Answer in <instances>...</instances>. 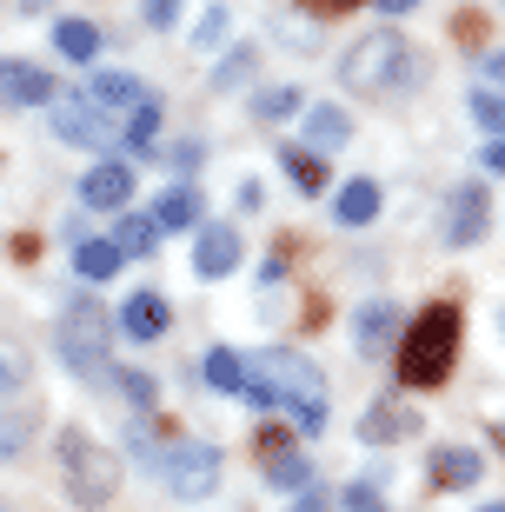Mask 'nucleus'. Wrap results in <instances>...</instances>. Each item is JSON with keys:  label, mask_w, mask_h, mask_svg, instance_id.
Listing matches in <instances>:
<instances>
[{"label": "nucleus", "mask_w": 505, "mask_h": 512, "mask_svg": "<svg viewBox=\"0 0 505 512\" xmlns=\"http://www.w3.org/2000/svg\"><path fill=\"white\" fill-rule=\"evenodd\" d=\"M419 54H412V40L393 34V27H379V34H359L339 60V80H346V94L359 100H399L406 87H419Z\"/></svg>", "instance_id": "obj_1"}, {"label": "nucleus", "mask_w": 505, "mask_h": 512, "mask_svg": "<svg viewBox=\"0 0 505 512\" xmlns=\"http://www.w3.org/2000/svg\"><path fill=\"white\" fill-rule=\"evenodd\" d=\"M240 380L266 386L273 406H293V426H300V433H319V426H326V380H319V366L300 360L293 346H260L253 360H240Z\"/></svg>", "instance_id": "obj_2"}, {"label": "nucleus", "mask_w": 505, "mask_h": 512, "mask_svg": "<svg viewBox=\"0 0 505 512\" xmlns=\"http://www.w3.org/2000/svg\"><path fill=\"white\" fill-rule=\"evenodd\" d=\"M452 360H459V306H426L419 320L406 326V346H399V380L406 386H446Z\"/></svg>", "instance_id": "obj_3"}, {"label": "nucleus", "mask_w": 505, "mask_h": 512, "mask_svg": "<svg viewBox=\"0 0 505 512\" xmlns=\"http://www.w3.org/2000/svg\"><path fill=\"white\" fill-rule=\"evenodd\" d=\"M107 346H113V320L100 313L94 300H74L67 313H60V326H54V353L74 366L87 386H94V380H113Z\"/></svg>", "instance_id": "obj_4"}, {"label": "nucleus", "mask_w": 505, "mask_h": 512, "mask_svg": "<svg viewBox=\"0 0 505 512\" xmlns=\"http://www.w3.org/2000/svg\"><path fill=\"white\" fill-rule=\"evenodd\" d=\"M60 473H67V499L74 506H107L120 493V459L94 446L87 433H60Z\"/></svg>", "instance_id": "obj_5"}, {"label": "nucleus", "mask_w": 505, "mask_h": 512, "mask_svg": "<svg viewBox=\"0 0 505 512\" xmlns=\"http://www.w3.org/2000/svg\"><path fill=\"white\" fill-rule=\"evenodd\" d=\"M220 446H206V439H180V446H160V466L153 473L173 486V499H206L220 486Z\"/></svg>", "instance_id": "obj_6"}, {"label": "nucleus", "mask_w": 505, "mask_h": 512, "mask_svg": "<svg viewBox=\"0 0 505 512\" xmlns=\"http://www.w3.org/2000/svg\"><path fill=\"white\" fill-rule=\"evenodd\" d=\"M393 340H399V306L393 300H366L359 320H353V353L359 360H386Z\"/></svg>", "instance_id": "obj_7"}, {"label": "nucleus", "mask_w": 505, "mask_h": 512, "mask_svg": "<svg viewBox=\"0 0 505 512\" xmlns=\"http://www.w3.org/2000/svg\"><path fill=\"white\" fill-rule=\"evenodd\" d=\"M0 100L7 107H47L54 100V74L34 60H0Z\"/></svg>", "instance_id": "obj_8"}, {"label": "nucleus", "mask_w": 505, "mask_h": 512, "mask_svg": "<svg viewBox=\"0 0 505 512\" xmlns=\"http://www.w3.org/2000/svg\"><path fill=\"white\" fill-rule=\"evenodd\" d=\"M486 213H492L486 187H459L446 200V247H472V240L486 233Z\"/></svg>", "instance_id": "obj_9"}, {"label": "nucleus", "mask_w": 505, "mask_h": 512, "mask_svg": "<svg viewBox=\"0 0 505 512\" xmlns=\"http://www.w3.org/2000/svg\"><path fill=\"white\" fill-rule=\"evenodd\" d=\"M54 133L67 140V147H107V140H113L107 114L87 107V100H60V107H54Z\"/></svg>", "instance_id": "obj_10"}, {"label": "nucleus", "mask_w": 505, "mask_h": 512, "mask_svg": "<svg viewBox=\"0 0 505 512\" xmlns=\"http://www.w3.org/2000/svg\"><path fill=\"white\" fill-rule=\"evenodd\" d=\"M406 433H419V419H412L406 399H373V406L359 413V439H366V446H393V439H406Z\"/></svg>", "instance_id": "obj_11"}, {"label": "nucleus", "mask_w": 505, "mask_h": 512, "mask_svg": "<svg viewBox=\"0 0 505 512\" xmlns=\"http://www.w3.org/2000/svg\"><path fill=\"white\" fill-rule=\"evenodd\" d=\"M240 266V233L233 227H200V240H193V273L200 280H226Z\"/></svg>", "instance_id": "obj_12"}, {"label": "nucleus", "mask_w": 505, "mask_h": 512, "mask_svg": "<svg viewBox=\"0 0 505 512\" xmlns=\"http://www.w3.org/2000/svg\"><path fill=\"white\" fill-rule=\"evenodd\" d=\"M173 326V306L160 300V293H133L127 306H120V333H127V340H160V333H167Z\"/></svg>", "instance_id": "obj_13"}, {"label": "nucleus", "mask_w": 505, "mask_h": 512, "mask_svg": "<svg viewBox=\"0 0 505 512\" xmlns=\"http://www.w3.org/2000/svg\"><path fill=\"white\" fill-rule=\"evenodd\" d=\"M127 193H133V167H120V160H100L80 180V200L87 207H127Z\"/></svg>", "instance_id": "obj_14"}, {"label": "nucleus", "mask_w": 505, "mask_h": 512, "mask_svg": "<svg viewBox=\"0 0 505 512\" xmlns=\"http://www.w3.org/2000/svg\"><path fill=\"white\" fill-rule=\"evenodd\" d=\"M479 466H486V459L472 453V446H439V453H432V486H439V493H466V486H479Z\"/></svg>", "instance_id": "obj_15"}, {"label": "nucleus", "mask_w": 505, "mask_h": 512, "mask_svg": "<svg viewBox=\"0 0 505 512\" xmlns=\"http://www.w3.org/2000/svg\"><path fill=\"white\" fill-rule=\"evenodd\" d=\"M333 220H339V227H373V220H379V187H373V180H346L339 200H333Z\"/></svg>", "instance_id": "obj_16"}, {"label": "nucleus", "mask_w": 505, "mask_h": 512, "mask_svg": "<svg viewBox=\"0 0 505 512\" xmlns=\"http://www.w3.org/2000/svg\"><path fill=\"white\" fill-rule=\"evenodd\" d=\"M353 140V114H339V107H306V147L313 153H333Z\"/></svg>", "instance_id": "obj_17"}, {"label": "nucleus", "mask_w": 505, "mask_h": 512, "mask_svg": "<svg viewBox=\"0 0 505 512\" xmlns=\"http://www.w3.org/2000/svg\"><path fill=\"white\" fill-rule=\"evenodd\" d=\"M140 100H153V94L133 74H94V87H87V107H100V114L107 107H140Z\"/></svg>", "instance_id": "obj_18"}, {"label": "nucleus", "mask_w": 505, "mask_h": 512, "mask_svg": "<svg viewBox=\"0 0 505 512\" xmlns=\"http://www.w3.org/2000/svg\"><path fill=\"white\" fill-rule=\"evenodd\" d=\"M160 233H180V227H200V200H193L187 187H173V193H160V207L147 213Z\"/></svg>", "instance_id": "obj_19"}, {"label": "nucleus", "mask_w": 505, "mask_h": 512, "mask_svg": "<svg viewBox=\"0 0 505 512\" xmlns=\"http://www.w3.org/2000/svg\"><path fill=\"white\" fill-rule=\"evenodd\" d=\"M113 266H120V253H113L107 240H80V247H74V273H80L87 286L113 280Z\"/></svg>", "instance_id": "obj_20"}, {"label": "nucleus", "mask_w": 505, "mask_h": 512, "mask_svg": "<svg viewBox=\"0 0 505 512\" xmlns=\"http://www.w3.org/2000/svg\"><path fill=\"white\" fill-rule=\"evenodd\" d=\"M54 47L67 60H94L100 54V27H94V20H60V27H54Z\"/></svg>", "instance_id": "obj_21"}, {"label": "nucleus", "mask_w": 505, "mask_h": 512, "mask_svg": "<svg viewBox=\"0 0 505 512\" xmlns=\"http://www.w3.org/2000/svg\"><path fill=\"white\" fill-rule=\"evenodd\" d=\"M107 247L120 253V260H127V253H153V247H160V227H153L147 213H127V220H120V233H113Z\"/></svg>", "instance_id": "obj_22"}, {"label": "nucleus", "mask_w": 505, "mask_h": 512, "mask_svg": "<svg viewBox=\"0 0 505 512\" xmlns=\"http://www.w3.org/2000/svg\"><path fill=\"white\" fill-rule=\"evenodd\" d=\"M34 433H40L34 413H0V466L27 453V446H34Z\"/></svg>", "instance_id": "obj_23"}, {"label": "nucleus", "mask_w": 505, "mask_h": 512, "mask_svg": "<svg viewBox=\"0 0 505 512\" xmlns=\"http://www.w3.org/2000/svg\"><path fill=\"white\" fill-rule=\"evenodd\" d=\"M27 380H34V360H27V346L0 340V399H14Z\"/></svg>", "instance_id": "obj_24"}, {"label": "nucleus", "mask_w": 505, "mask_h": 512, "mask_svg": "<svg viewBox=\"0 0 505 512\" xmlns=\"http://www.w3.org/2000/svg\"><path fill=\"white\" fill-rule=\"evenodd\" d=\"M300 107H306L300 87H266V94H253V114H260V120H293Z\"/></svg>", "instance_id": "obj_25"}, {"label": "nucleus", "mask_w": 505, "mask_h": 512, "mask_svg": "<svg viewBox=\"0 0 505 512\" xmlns=\"http://www.w3.org/2000/svg\"><path fill=\"white\" fill-rule=\"evenodd\" d=\"M206 386H213V393H240V353H233V346H213V353H206Z\"/></svg>", "instance_id": "obj_26"}, {"label": "nucleus", "mask_w": 505, "mask_h": 512, "mask_svg": "<svg viewBox=\"0 0 505 512\" xmlns=\"http://www.w3.org/2000/svg\"><path fill=\"white\" fill-rule=\"evenodd\" d=\"M286 180H293L300 193H319V187H326V167H319V153L286 147Z\"/></svg>", "instance_id": "obj_27"}, {"label": "nucleus", "mask_w": 505, "mask_h": 512, "mask_svg": "<svg viewBox=\"0 0 505 512\" xmlns=\"http://www.w3.org/2000/svg\"><path fill=\"white\" fill-rule=\"evenodd\" d=\"M266 479L273 486H313V466H306V453H273L266 459Z\"/></svg>", "instance_id": "obj_28"}, {"label": "nucleus", "mask_w": 505, "mask_h": 512, "mask_svg": "<svg viewBox=\"0 0 505 512\" xmlns=\"http://www.w3.org/2000/svg\"><path fill=\"white\" fill-rule=\"evenodd\" d=\"M253 67H260V60H253V47H233V54H226L220 67H213V94H226V87H240V80L253 74Z\"/></svg>", "instance_id": "obj_29"}, {"label": "nucleus", "mask_w": 505, "mask_h": 512, "mask_svg": "<svg viewBox=\"0 0 505 512\" xmlns=\"http://www.w3.org/2000/svg\"><path fill=\"white\" fill-rule=\"evenodd\" d=\"M160 140V100H140L127 120V147H153Z\"/></svg>", "instance_id": "obj_30"}, {"label": "nucleus", "mask_w": 505, "mask_h": 512, "mask_svg": "<svg viewBox=\"0 0 505 512\" xmlns=\"http://www.w3.org/2000/svg\"><path fill=\"white\" fill-rule=\"evenodd\" d=\"M472 120H479V133H486V140H499L505 107H499V94H492V87H479V94H472Z\"/></svg>", "instance_id": "obj_31"}, {"label": "nucleus", "mask_w": 505, "mask_h": 512, "mask_svg": "<svg viewBox=\"0 0 505 512\" xmlns=\"http://www.w3.org/2000/svg\"><path fill=\"white\" fill-rule=\"evenodd\" d=\"M113 380H120V393H127L133 406H153V399H160V380H153V373H113Z\"/></svg>", "instance_id": "obj_32"}, {"label": "nucleus", "mask_w": 505, "mask_h": 512, "mask_svg": "<svg viewBox=\"0 0 505 512\" xmlns=\"http://www.w3.org/2000/svg\"><path fill=\"white\" fill-rule=\"evenodd\" d=\"M127 453L140 459V466H160V439H153L147 426H133V433H127Z\"/></svg>", "instance_id": "obj_33"}, {"label": "nucleus", "mask_w": 505, "mask_h": 512, "mask_svg": "<svg viewBox=\"0 0 505 512\" xmlns=\"http://www.w3.org/2000/svg\"><path fill=\"white\" fill-rule=\"evenodd\" d=\"M273 34H280V40H293V47H313V20H293V14H280V20H273Z\"/></svg>", "instance_id": "obj_34"}, {"label": "nucleus", "mask_w": 505, "mask_h": 512, "mask_svg": "<svg viewBox=\"0 0 505 512\" xmlns=\"http://www.w3.org/2000/svg\"><path fill=\"white\" fill-rule=\"evenodd\" d=\"M220 34H226V7H206V14H200V27H193V40H200V47H213Z\"/></svg>", "instance_id": "obj_35"}, {"label": "nucleus", "mask_w": 505, "mask_h": 512, "mask_svg": "<svg viewBox=\"0 0 505 512\" xmlns=\"http://www.w3.org/2000/svg\"><path fill=\"white\" fill-rule=\"evenodd\" d=\"M339 512H386V506H379V493H373V486H346Z\"/></svg>", "instance_id": "obj_36"}, {"label": "nucleus", "mask_w": 505, "mask_h": 512, "mask_svg": "<svg viewBox=\"0 0 505 512\" xmlns=\"http://www.w3.org/2000/svg\"><path fill=\"white\" fill-rule=\"evenodd\" d=\"M180 7H187V0H147V27H173Z\"/></svg>", "instance_id": "obj_37"}, {"label": "nucleus", "mask_w": 505, "mask_h": 512, "mask_svg": "<svg viewBox=\"0 0 505 512\" xmlns=\"http://www.w3.org/2000/svg\"><path fill=\"white\" fill-rule=\"evenodd\" d=\"M479 167H486V173H505V153H499V140H486V153H479Z\"/></svg>", "instance_id": "obj_38"}, {"label": "nucleus", "mask_w": 505, "mask_h": 512, "mask_svg": "<svg viewBox=\"0 0 505 512\" xmlns=\"http://www.w3.org/2000/svg\"><path fill=\"white\" fill-rule=\"evenodd\" d=\"M293 512H326V499H319V493H300V499H293Z\"/></svg>", "instance_id": "obj_39"}, {"label": "nucleus", "mask_w": 505, "mask_h": 512, "mask_svg": "<svg viewBox=\"0 0 505 512\" xmlns=\"http://www.w3.org/2000/svg\"><path fill=\"white\" fill-rule=\"evenodd\" d=\"M379 7H386V14H406V7H419V0H379Z\"/></svg>", "instance_id": "obj_40"}, {"label": "nucleus", "mask_w": 505, "mask_h": 512, "mask_svg": "<svg viewBox=\"0 0 505 512\" xmlns=\"http://www.w3.org/2000/svg\"><path fill=\"white\" fill-rule=\"evenodd\" d=\"M326 7H359V0H326Z\"/></svg>", "instance_id": "obj_41"}, {"label": "nucleus", "mask_w": 505, "mask_h": 512, "mask_svg": "<svg viewBox=\"0 0 505 512\" xmlns=\"http://www.w3.org/2000/svg\"><path fill=\"white\" fill-rule=\"evenodd\" d=\"M479 512H499V506H479Z\"/></svg>", "instance_id": "obj_42"}]
</instances>
